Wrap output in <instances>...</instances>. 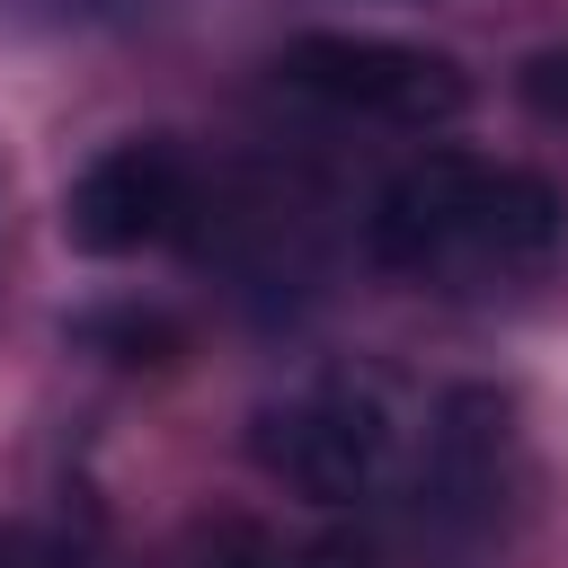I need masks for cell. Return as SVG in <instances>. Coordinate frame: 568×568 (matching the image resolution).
<instances>
[{"instance_id":"6da1fadb","label":"cell","mask_w":568,"mask_h":568,"mask_svg":"<svg viewBox=\"0 0 568 568\" xmlns=\"http://www.w3.org/2000/svg\"><path fill=\"white\" fill-rule=\"evenodd\" d=\"M373 257L399 275H444V266H541L568 240V195L532 169H497L470 151H426L373 195Z\"/></svg>"},{"instance_id":"7a4b0ae2","label":"cell","mask_w":568,"mask_h":568,"mask_svg":"<svg viewBox=\"0 0 568 568\" xmlns=\"http://www.w3.org/2000/svg\"><path fill=\"white\" fill-rule=\"evenodd\" d=\"M524 497V435H515V399L488 382L444 390L435 426H426V470H417V524L444 559H488L506 541V515Z\"/></svg>"},{"instance_id":"3957f363","label":"cell","mask_w":568,"mask_h":568,"mask_svg":"<svg viewBox=\"0 0 568 568\" xmlns=\"http://www.w3.org/2000/svg\"><path fill=\"white\" fill-rule=\"evenodd\" d=\"M284 80L320 106L373 115V124H453L470 106V80L426 53V44H390V36H302L284 44Z\"/></svg>"},{"instance_id":"277c9868","label":"cell","mask_w":568,"mask_h":568,"mask_svg":"<svg viewBox=\"0 0 568 568\" xmlns=\"http://www.w3.org/2000/svg\"><path fill=\"white\" fill-rule=\"evenodd\" d=\"M257 462L275 479H293L302 497L346 506L390 470V408L373 382H320L257 417Z\"/></svg>"},{"instance_id":"5b68a950","label":"cell","mask_w":568,"mask_h":568,"mask_svg":"<svg viewBox=\"0 0 568 568\" xmlns=\"http://www.w3.org/2000/svg\"><path fill=\"white\" fill-rule=\"evenodd\" d=\"M186 213V160L169 133H133V142H106L71 195H62V240L80 257H133L151 240H169Z\"/></svg>"},{"instance_id":"8992f818","label":"cell","mask_w":568,"mask_h":568,"mask_svg":"<svg viewBox=\"0 0 568 568\" xmlns=\"http://www.w3.org/2000/svg\"><path fill=\"white\" fill-rule=\"evenodd\" d=\"M80 337L89 346H115V364H169V346H178V328L169 320H80Z\"/></svg>"},{"instance_id":"52a82bcc","label":"cell","mask_w":568,"mask_h":568,"mask_svg":"<svg viewBox=\"0 0 568 568\" xmlns=\"http://www.w3.org/2000/svg\"><path fill=\"white\" fill-rule=\"evenodd\" d=\"M524 98H532V115L568 124V44H541V53L524 62Z\"/></svg>"},{"instance_id":"ba28073f","label":"cell","mask_w":568,"mask_h":568,"mask_svg":"<svg viewBox=\"0 0 568 568\" xmlns=\"http://www.w3.org/2000/svg\"><path fill=\"white\" fill-rule=\"evenodd\" d=\"M0 568H89V559L53 532H0Z\"/></svg>"}]
</instances>
